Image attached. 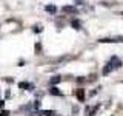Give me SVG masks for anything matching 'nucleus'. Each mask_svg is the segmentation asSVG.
Returning <instances> with one entry per match:
<instances>
[{
	"label": "nucleus",
	"mask_w": 123,
	"mask_h": 116,
	"mask_svg": "<svg viewBox=\"0 0 123 116\" xmlns=\"http://www.w3.org/2000/svg\"><path fill=\"white\" fill-rule=\"evenodd\" d=\"M34 33H42V26H34Z\"/></svg>",
	"instance_id": "4468645a"
},
{
	"label": "nucleus",
	"mask_w": 123,
	"mask_h": 116,
	"mask_svg": "<svg viewBox=\"0 0 123 116\" xmlns=\"http://www.w3.org/2000/svg\"><path fill=\"white\" fill-rule=\"evenodd\" d=\"M75 3H79V5H82V3H83V0H75Z\"/></svg>",
	"instance_id": "dca6fc26"
},
{
	"label": "nucleus",
	"mask_w": 123,
	"mask_h": 116,
	"mask_svg": "<svg viewBox=\"0 0 123 116\" xmlns=\"http://www.w3.org/2000/svg\"><path fill=\"white\" fill-rule=\"evenodd\" d=\"M49 94H52V96H62V91L55 87V85H52V87L49 88Z\"/></svg>",
	"instance_id": "39448f33"
},
{
	"label": "nucleus",
	"mask_w": 123,
	"mask_h": 116,
	"mask_svg": "<svg viewBox=\"0 0 123 116\" xmlns=\"http://www.w3.org/2000/svg\"><path fill=\"white\" fill-rule=\"evenodd\" d=\"M100 44H112V42H117L115 39H109V37H105V39H100Z\"/></svg>",
	"instance_id": "9d476101"
},
{
	"label": "nucleus",
	"mask_w": 123,
	"mask_h": 116,
	"mask_svg": "<svg viewBox=\"0 0 123 116\" xmlns=\"http://www.w3.org/2000/svg\"><path fill=\"white\" fill-rule=\"evenodd\" d=\"M8 115H9L8 110H2V111H0V116H8Z\"/></svg>",
	"instance_id": "ddd939ff"
},
{
	"label": "nucleus",
	"mask_w": 123,
	"mask_h": 116,
	"mask_svg": "<svg viewBox=\"0 0 123 116\" xmlns=\"http://www.w3.org/2000/svg\"><path fill=\"white\" fill-rule=\"evenodd\" d=\"M3 107H5V101H3V99H0V110H2Z\"/></svg>",
	"instance_id": "2eb2a0df"
},
{
	"label": "nucleus",
	"mask_w": 123,
	"mask_h": 116,
	"mask_svg": "<svg viewBox=\"0 0 123 116\" xmlns=\"http://www.w3.org/2000/svg\"><path fill=\"white\" fill-rule=\"evenodd\" d=\"M71 25H72V28H75V29H80L82 23H80L79 20H72V22H71Z\"/></svg>",
	"instance_id": "9b49d317"
},
{
	"label": "nucleus",
	"mask_w": 123,
	"mask_h": 116,
	"mask_svg": "<svg viewBox=\"0 0 123 116\" xmlns=\"http://www.w3.org/2000/svg\"><path fill=\"white\" fill-rule=\"evenodd\" d=\"M38 115H43V116H54L55 111L54 110H45V111H38Z\"/></svg>",
	"instance_id": "1a4fd4ad"
},
{
	"label": "nucleus",
	"mask_w": 123,
	"mask_h": 116,
	"mask_svg": "<svg viewBox=\"0 0 123 116\" xmlns=\"http://www.w3.org/2000/svg\"><path fill=\"white\" fill-rule=\"evenodd\" d=\"M45 11H46V13H51V14H55L57 8L54 6V5H46V6H45Z\"/></svg>",
	"instance_id": "0eeeda50"
},
{
	"label": "nucleus",
	"mask_w": 123,
	"mask_h": 116,
	"mask_svg": "<svg viewBox=\"0 0 123 116\" xmlns=\"http://www.w3.org/2000/svg\"><path fill=\"white\" fill-rule=\"evenodd\" d=\"M34 108H36V110H38V108H40V102H38V101H36V102H34V105H32Z\"/></svg>",
	"instance_id": "f8f14e48"
},
{
	"label": "nucleus",
	"mask_w": 123,
	"mask_h": 116,
	"mask_svg": "<svg viewBox=\"0 0 123 116\" xmlns=\"http://www.w3.org/2000/svg\"><path fill=\"white\" fill-rule=\"evenodd\" d=\"M74 94L77 96V99H79L80 102H83V101H85V90H82V88L75 90V91H74Z\"/></svg>",
	"instance_id": "f03ea898"
},
{
	"label": "nucleus",
	"mask_w": 123,
	"mask_h": 116,
	"mask_svg": "<svg viewBox=\"0 0 123 116\" xmlns=\"http://www.w3.org/2000/svg\"><path fill=\"white\" fill-rule=\"evenodd\" d=\"M60 80H62V77H60V76H54V77H51L49 84H51V85H57V84L60 82Z\"/></svg>",
	"instance_id": "6e6552de"
},
{
	"label": "nucleus",
	"mask_w": 123,
	"mask_h": 116,
	"mask_svg": "<svg viewBox=\"0 0 123 116\" xmlns=\"http://www.w3.org/2000/svg\"><path fill=\"white\" fill-rule=\"evenodd\" d=\"M18 88H22V90H23V88H25V90H26V88L32 90L34 85H32V84H29V82H20V84H18Z\"/></svg>",
	"instance_id": "423d86ee"
},
{
	"label": "nucleus",
	"mask_w": 123,
	"mask_h": 116,
	"mask_svg": "<svg viewBox=\"0 0 123 116\" xmlns=\"http://www.w3.org/2000/svg\"><path fill=\"white\" fill-rule=\"evenodd\" d=\"M111 64H112V67L114 68H120L122 67V60L120 59H118V57H111Z\"/></svg>",
	"instance_id": "20e7f679"
},
{
	"label": "nucleus",
	"mask_w": 123,
	"mask_h": 116,
	"mask_svg": "<svg viewBox=\"0 0 123 116\" xmlns=\"http://www.w3.org/2000/svg\"><path fill=\"white\" fill-rule=\"evenodd\" d=\"M122 15H123V13H122Z\"/></svg>",
	"instance_id": "f3484780"
},
{
	"label": "nucleus",
	"mask_w": 123,
	"mask_h": 116,
	"mask_svg": "<svg viewBox=\"0 0 123 116\" xmlns=\"http://www.w3.org/2000/svg\"><path fill=\"white\" fill-rule=\"evenodd\" d=\"M112 70H114L112 64H111V62H108V64L105 65V68H103V76H108V74H109L111 71H112Z\"/></svg>",
	"instance_id": "7ed1b4c3"
},
{
	"label": "nucleus",
	"mask_w": 123,
	"mask_h": 116,
	"mask_svg": "<svg viewBox=\"0 0 123 116\" xmlns=\"http://www.w3.org/2000/svg\"><path fill=\"white\" fill-rule=\"evenodd\" d=\"M62 11L66 14H77V8L75 6H63L62 8Z\"/></svg>",
	"instance_id": "f257e3e1"
}]
</instances>
